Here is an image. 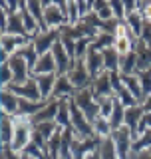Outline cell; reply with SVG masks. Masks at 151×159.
<instances>
[{
	"instance_id": "4fadbf2b",
	"label": "cell",
	"mask_w": 151,
	"mask_h": 159,
	"mask_svg": "<svg viewBox=\"0 0 151 159\" xmlns=\"http://www.w3.org/2000/svg\"><path fill=\"white\" fill-rule=\"evenodd\" d=\"M92 93L94 98H112L113 93V86H112V78H109V72H103L102 76H98L92 82Z\"/></svg>"
},
{
	"instance_id": "1f68e13d",
	"label": "cell",
	"mask_w": 151,
	"mask_h": 159,
	"mask_svg": "<svg viewBox=\"0 0 151 159\" xmlns=\"http://www.w3.org/2000/svg\"><path fill=\"white\" fill-rule=\"evenodd\" d=\"M62 133H64V129L60 127L58 131L52 135V139L48 141V151H50V157H52V159H60V147H62Z\"/></svg>"
},
{
	"instance_id": "603a6c76",
	"label": "cell",
	"mask_w": 151,
	"mask_h": 159,
	"mask_svg": "<svg viewBox=\"0 0 151 159\" xmlns=\"http://www.w3.org/2000/svg\"><path fill=\"white\" fill-rule=\"evenodd\" d=\"M137 72V52L131 50L129 54L121 56V62H119V74H125V76H133Z\"/></svg>"
},
{
	"instance_id": "ba28073f",
	"label": "cell",
	"mask_w": 151,
	"mask_h": 159,
	"mask_svg": "<svg viewBox=\"0 0 151 159\" xmlns=\"http://www.w3.org/2000/svg\"><path fill=\"white\" fill-rule=\"evenodd\" d=\"M44 16H46V24L48 28H62L68 24V18L62 14V10H60L58 2H50V0H44Z\"/></svg>"
},
{
	"instance_id": "9c48e42d",
	"label": "cell",
	"mask_w": 151,
	"mask_h": 159,
	"mask_svg": "<svg viewBox=\"0 0 151 159\" xmlns=\"http://www.w3.org/2000/svg\"><path fill=\"white\" fill-rule=\"evenodd\" d=\"M58 40H60V28H52V30H48V32L38 34L36 40H34V48H36V52L40 56H44V54L52 52L54 44H56Z\"/></svg>"
},
{
	"instance_id": "ee69618b",
	"label": "cell",
	"mask_w": 151,
	"mask_h": 159,
	"mask_svg": "<svg viewBox=\"0 0 151 159\" xmlns=\"http://www.w3.org/2000/svg\"><path fill=\"white\" fill-rule=\"evenodd\" d=\"M143 109H145V113H151V96L145 99V103H143Z\"/></svg>"
},
{
	"instance_id": "83f0119b",
	"label": "cell",
	"mask_w": 151,
	"mask_h": 159,
	"mask_svg": "<svg viewBox=\"0 0 151 159\" xmlns=\"http://www.w3.org/2000/svg\"><path fill=\"white\" fill-rule=\"evenodd\" d=\"M113 46H115V36L113 34H108V32H99L92 42V48L99 50V52H103L108 48H113Z\"/></svg>"
},
{
	"instance_id": "bcb514c9",
	"label": "cell",
	"mask_w": 151,
	"mask_h": 159,
	"mask_svg": "<svg viewBox=\"0 0 151 159\" xmlns=\"http://www.w3.org/2000/svg\"><path fill=\"white\" fill-rule=\"evenodd\" d=\"M22 159H30V157H28V155H22Z\"/></svg>"
},
{
	"instance_id": "e575fe53",
	"label": "cell",
	"mask_w": 151,
	"mask_h": 159,
	"mask_svg": "<svg viewBox=\"0 0 151 159\" xmlns=\"http://www.w3.org/2000/svg\"><path fill=\"white\" fill-rule=\"evenodd\" d=\"M95 102H98V106H99V116L109 119V116H112V111H113L115 96H112V98H95Z\"/></svg>"
},
{
	"instance_id": "52a82bcc",
	"label": "cell",
	"mask_w": 151,
	"mask_h": 159,
	"mask_svg": "<svg viewBox=\"0 0 151 159\" xmlns=\"http://www.w3.org/2000/svg\"><path fill=\"white\" fill-rule=\"evenodd\" d=\"M143 116H145V109L143 106H133V107H125V119H123V125L131 131V137L133 141H137L141 137V121H143Z\"/></svg>"
},
{
	"instance_id": "7c38bea8",
	"label": "cell",
	"mask_w": 151,
	"mask_h": 159,
	"mask_svg": "<svg viewBox=\"0 0 151 159\" xmlns=\"http://www.w3.org/2000/svg\"><path fill=\"white\" fill-rule=\"evenodd\" d=\"M85 66H88V72L89 76H92L94 80L98 76H102V74L105 72V64H103V54L99 52V50H94L92 46H89L88 54H85Z\"/></svg>"
},
{
	"instance_id": "cb8c5ba5",
	"label": "cell",
	"mask_w": 151,
	"mask_h": 159,
	"mask_svg": "<svg viewBox=\"0 0 151 159\" xmlns=\"http://www.w3.org/2000/svg\"><path fill=\"white\" fill-rule=\"evenodd\" d=\"M74 137H76L74 127L64 129V133H62V147H60V159H74V155H72V141H74Z\"/></svg>"
},
{
	"instance_id": "30bf717a",
	"label": "cell",
	"mask_w": 151,
	"mask_h": 159,
	"mask_svg": "<svg viewBox=\"0 0 151 159\" xmlns=\"http://www.w3.org/2000/svg\"><path fill=\"white\" fill-rule=\"evenodd\" d=\"M52 56L54 60H56V74L58 76H66V74L70 72V68H72V64H74V60L70 58V54L66 52V48H64V44L58 42L54 44V48H52Z\"/></svg>"
},
{
	"instance_id": "7bdbcfd3",
	"label": "cell",
	"mask_w": 151,
	"mask_h": 159,
	"mask_svg": "<svg viewBox=\"0 0 151 159\" xmlns=\"http://www.w3.org/2000/svg\"><path fill=\"white\" fill-rule=\"evenodd\" d=\"M58 6H60V10H62V14L68 18V2H58Z\"/></svg>"
},
{
	"instance_id": "277c9868",
	"label": "cell",
	"mask_w": 151,
	"mask_h": 159,
	"mask_svg": "<svg viewBox=\"0 0 151 159\" xmlns=\"http://www.w3.org/2000/svg\"><path fill=\"white\" fill-rule=\"evenodd\" d=\"M68 78H70V82L74 84V88L78 89V92L92 88V82H94V78L89 76V72H88V66H85V60H74L72 68H70V72H68Z\"/></svg>"
},
{
	"instance_id": "d6986e66",
	"label": "cell",
	"mask_w": 151,
	"mask_h": 159,
	"mask_svg": "<svg viewBox=\"0 0 151 159\" xmlns=\"http://www.w3.org/2000/svg\"><path fill=\"white\" fill-rule=\"evenodd\" d=\"M34 78H36V82H38L42 99H52L54 86H56V82H58V74H44V76H34Z\"/></svg>"
},
{
	"instance_id": "ac0fdd59",
	"label": "cell",
	"mask_w": 151,
	"mask_h": 159,
	"mask_svg": "<svg viewBox=\"0 0 151 159\" xmlns=\"http://www.w3.org/2000/svg\"><path fill=\"white\" fill-rule=\"evenodd\" d=\"M18 107H20V98L16 93H12L8 88H2V113L16 117Z\"/></svg>"
},
{
	"instance_id": "f1b7e54d",
	"label": "cell",
	"mask_w": 151,
	"mask_h": 159,
	"mask_svg": "<svg viewBox=\"0 0 151 159\" xmlns=\"http://www.w3.org/2000/svg\"><path fill=\"white\" fill-rule=\"evenodd\" d=\"M125 22H127V26L131 28V32L135 34V38H141V30H143V14L139 12H131L125 16Z\"/></svg>"
},
{
	"instance_id": "4316f807",
	"label": "cell",
	"mask_w": 151,
	"mask_h": 159,
	"mask_svg": "<svg viewBox=\"0 0 151 159\" xmlns=\"http://www.w3.org/2000/svg\"><path fill=\"white\" fill-rule=\"evenodd\" d=\"M14 54H20V56L26 60V64H28L30 72H34V68H36V64H38V60H40V54L36 52V48H34V42H30L28 46L20 48L18 52H14Z\"/></svg>"
},
{
	"instance_id": "f546056e",
	"label": "cell",
	"mask_w": 151,
	"mask_h": 159,
	"mask_svg": "<svg viewBox=\"0 0 151 159\" xmlns=\"http://www.w3.org/2000/svg\"><path fill=\"white\" fill-rule=\"evenodd\" d=\"M94 129H95V135H99L102 139L112 137V133H113L112 125H109V119H105V117H102V116H99V117L94 121Z\"/></svg>"
},
{
	"instance_id": "8d00e7d4",
	"label": "cell",
	"mask_w": 151,
	"mask_h": 159,
	"mask_svg": "<svg viewBox=\"0 0 151 159\" xmlns=\"http://www.w3.org/2000/svg\"><path fill=\"white\" fill-rule=\"evenodd\" d=\"M92 42H94V38H82V40L76 42V60H84L85 58V54H88Z\"/></svg>"
},
{
	"instance_id": "d4e9b609",
	"label": "cell",
	"mask_w": 151,
	"mask_h": 159,
	"mask_svg": "<svg viewBox=\"0 0 151 159\" xmlns=\"http://www.w3.org/2000/svg\"><path fill=\"white\" fill-rule=\"evenodd\" d=\"M103 64H105V72H119V62H121V54L115 48L103 50Z\"/></svg>"
},
{
	"instance_id": "44dd1931",
	"label": "cell",
	"mask_w": 151,
	"mask_h": 159,
	"mask_svg": "<svg viewBox=\"0 0 151 159\" xmlns=\"http://www.w3.org/2000/svg\"><path fill=\"white\" fill-rule=\"evenodd\" d=\"M56 60H54L52 56V52H48V54H44V56H40L38 60V64H36V68H34V76H44V74H56Z\"/></svg>"
},
{
	"instance_id": "ffe728a7",
	"label": "cell",
	"mask_w": 151,
	"mask_h": 159,
	"mask_svg": "<svg viewBox=\"0 0 151 159\" xmlns=\"http://www.w3.org/2000/svg\"><path fill=\"white\" fill-rule=\"evenodd\" d=\"M119 76H121L123 86L133 93V98H135V99H137V103H139V106H143V103H145V96H143L141 84H139V78L135 76V74H133V76H125V74H119Z\"/></svg>"
},
{
	"instance_id": "484cf974",
	"label": "cell",
	"mask_w": 151,
	"mask_h": 159,
	"mask_svg": "<svg viewBox=\"0 0 151 159\" xmlns=\"http://www.w3.org/2000/svg\"><path fill=\"white\" fill-rule=\"evenodd\" d=\"M14 139V117L2 113V133H0V141L2 145H12Z\"/></svg>"
},
{
	"instance_id": "7dc6e473",
	"label": "cell",
	"mask_w": 151,
	"mask_h": 159,
	"mask_svg": "<svg viewBox=\"0 0 151 159\" xmlns=\"http://www.w3.org/2000/svg\"><path fill=\"white\" fill-rule=\"evenodd\" d=\"M2 159H4V157H2Z\"/></svg>"
},
{
	"instance_id": "5bb4252c",
	"label": "cell",
	"mask_w": 151,
	"mask_h": 159,
	"mask_svg": "<svg viewBox=\"0 0 151 159\" xmlns=\"http://www.w3.org/2000/svg\"><path fill=\"white\" fill-rule=\"evenodd\" d=\"M30 42H34L32 38H24V36H14V34H2L0 44H2V52H6L12 56L14 52H18L20 48L28 46Z\"/></svg>"
},
{
	"instance_id": "f35d334b",
	"label": "cell",
	"mask_w": 151,
	"mask_h": 159,
	"mask_svg": "<svg viewBox=\"0 0 151 159\" xmlns=\"http://www.w3.org/2000/svg\"><path fill=\"white\" fill-rule=\"evenodd\" d=\"M14 82V74H12V68L10 64H2V88H8L10 84Z\"/></svg>"
},
{
	"instance_id": "836d02e7",
	"label": "cell",
	"mask_w": 151,
	"mask_h": 159,
	"mask_svg": "<svg viewBox=\"0 0 151 159\" xmlns=\"http://www.w3.org/2000/svg\"><path fill=\"white\" fill-rule=\"evenodd\" d=\"M99 155H102V159H119L112 137H108V139L102 141V145H99Z\"/></svg>"
},
{
	"instance_id": "b9f144b4",
	"label": "cell",
	"mask_w": 151,
	"mask_h": 159,
	"mask_svg": "<svg viewBox=\"0 0 151 159\" xmlns=\"http://www.w3.org/2000/svg\"><path fill=\"white\" fill-rule=\"evenodd\" d=\"M141 14H143V18H145V20H149V22H151V2L143 4V10H141Z\"/></svg>"
},
{
	"instance_id": "6da1fadb",
	"label": "cell",
	"mask_w": 151,
	"mask_h": 159,
	"mask_svg": "<svg viewBox=\"0 0 151 159\" xmlns=\"http://www.w3.org/2000/svg\"><path fill=\"white\" fill-rule=\"evenodd\" d=\"M32 121H30V117L26 116H16L14 117V139H12V151L16 153H22L26 145L30 143V139H32Z\"/></svg>"
},
{
	"instance_id": "60d3db41",
	"label": "cell",
	"mask_w": 151,
	"mask_h": 159,
	"mask_svg": "<svg viewBox=\"0 0 151 159\" xmlns=\"http://www.w3.org/2000/svg\"><path fill=\"white\" fill-rule=\"evenodd\" d=\"M147 129H151V113H145L143 116V121H141V127H139V131H141V135Z\"/></svg>"
},
{
	"instance_id": "d590c367",
	"label": "cell",
	"mask_w": 151,
	"mask_h": 159,
	"mask_svg": "<svg viewBox=\"0 0 151 159\" xmlns=\"http://www.w3.org/2000/svg\"><path fill=\"white\" fill-rule=\"evenodd\" d=\"M135 76L139 78V84H141V89H143V96H145V99H147L151 96V70L137 72Z\"/></svg>"
},
{
	"instance_id": "f6af8a7d",
	"label": "cell",
	"mask_w": 151,
	"mask_h": 159,
	"mask_svg": "<svg viewBox=\"0 0 151 159\" xmlns=\"http://www.w3.org/2000/svg\"><path fill=\"white\" fill-rule=\"evenodd\" d=\"M135 159H151V153L149 151H141V153L135 155Z\"/></svg>"
},
{
	"instance_id": "ab89813d",
	"label": "cell",
	"mask_w": 151,
	"mask_h": 159,
	"mask_svg": "<svg viewBox=\"0 0 151 159\" xmlns=\"http://www.w3.org/2000/svg\"><path fill=\"white\" fill-rule=\"evenodd\" d=\"M76 4H78L80 18H85L89 12H92V2H82V0H76Z\"/></svg>"
},
{
	"instance_id": "74e56055",
	"label": "cell",
	"mask_w": 151,
	"mask_h": 159,
	"mask_svg": "<svg viewBox=\"0 0 151 159\" xmlns=\"http://www.w3.org/2000/svg\"><path fill=\"white\" fill-rule=\"evenodd\" d=\"M109 6H112V10H113V16H115V20L123 22V20H125V6H123V2L112 0V2H109Z\"/></svg>"
},
{
	"instance_id": "2e32d148",
	"label": "cell",
	"mask_w": 151,
	"mask_h": 159,
	"mask_svg": "<svg viewBox=\"0 0 151 159\" xmlns=\"http://www.w3.org/2000/svg\"><path fill=\"white\" fill-rule=\"evenodd\" d=\"M58 107H60V99H52L42 111H38L36 116L30 117L32 125H38V123H46V121H56V116H58Z\"/></svg>"
},
{
	"instance_id": "5b68a950",
	"label": "cell",
	"mask_w": 151,
	"mask_h": 159,
	"mask_svg": "<svg viewBox=\"0 0 151 159\" xmlns=\"http://www.w3.org/2000/svg\"><path fill=\"white\" fill-rule=\"evenodd\" d=\"M8 89L12 93H16L18 98H24V99H30V102H42V93H40V88H38V82L36 78H30L26 80L24 84H10Z\"/></svg>"
},
{
	"instance_id": "3957f363",
	"label": "cell",
	"mask_w": 151,
	"mask_h": 159,
	"mask_svg": "<svg viewBox=\"0 0 151 159\" xmlns=\"http://www.w3.org/2000/svg\"><path fill=\"white\" fill-rule=\"evenodd\" d=\"M72 99L76 102V106L84 111V116L89 119V123L94 125V121L99 117V106H98V102H95L92 89H89V88L88 89H82V92H78Z\"/></svg>"
},
{
	"instance_id": "8992f818",
	"label": "cell",
	"mask_w": 151,
	"mask_h": 159,
	"mask_svg": "<svg viewBox=\"0 0 151 159\" xmlns=\"http://www.w3.org/2000/svg\"><path fill=\"white\" fill-rule=\"evenodd\" d=\"M112 139H113V145H115V151H117V157L119 159H131L129 157V151H131V145H133V137H131V131L127 127H119L112 133Z\"/></svg>"
},
{
	"instance_id": "8fae6325",
	"label": "cell",
	"mask_w": 151,
	"mask_h": 159,
	"mask_svg": "<svg viewBox=\"0 0 151 159\" xmlns=\"http://www.w3.org/2000/svg\"><path fill=\"white\" fill-rule=\"evenodd\" d=\"M8 64H10V68H12V74H14V82L12 84H24L26 80L32 78V72H30L26 60L20 56V54H12Z\"/></svg>"
},
{
	"instance_id": "9a60e30c",
	"label": "cell",
	"mask_w": 151,
	"mask_h": 159,
	"mask_svg": "<svg viewBox=\"0 0 151 159\" xmlns=\"http://www.w3.org/2000/svg\"><path fill=\"white\" fill-rule=\"evenodd\" d=\"M78 93V89L74 88V84L70 82L68 74L66 76H58V82L54 86V92H52V99H64V98H74Z\"/></svg>"
},
{
	"instance_id": "d6a6232c",
	"label": "cell",
	"mask_w": 151,
	"mask_h": 159,
	"mask_svg": "<svg viewBox=\"0 0 151 159\" xmlns=\"http://www.w3.org/2000/svg\"><path fill=\"white\" fill-rule=\"evenodd\" d=\"M34 129H36V131H38L44 139H46V141H50V139H52V135L58 131L60 127H58L56 121H46V123H38V125H34Z\"/></svg>"
},
{
	"instance_id": "e0dca14e",
	"label": "cell",
	"mask_w": 151,
	"mask_h": 159,
	"mask_svg": "<svg viewBox=\"0 0 151 159\" xmlns=\"http://www.w3.org/2000/svg\"><path fill=\"white\" fill-rule=\"evenodd\" d=\"M135 52H137V72H143V70H151V48L143 42L141 38L135 44ZM135 72V74H137Z\"/></svg>"
},
{
	"instance_id": "7402d4cb",
	"label": "cell",
	"mask_w": 151,
	"mask_h": 159,
	"mask_svg": "<svg viewBox=\"0 0 151 159\" xmlns=\"http://www.w3.org/2000/svg\"><path fill=\"white\" fill-rule=\"evenodd\" d=\"M26 6H28V10H30V14L36 18L40 30H42V32H48L50 28H48V24H46V16H44V4L38 2V0H28Z\"/></svg>"
},
{
	"instance_id": "7a4b0ae2",
	"label": "cell",
	"mask_w": 151,
	"mask_h": 159,
	"mask_svg": "<svg viewBox=\"0 0 151 159\" xmlns=\"http://www.w3.org/2000/svg\"><path fill=\"white\" fill-rule=\"evenodd\" d=\"M70 116H72V127L76 131V137L80 139H89L95 135V129L89 123V119L84 116V111L76 106V102L70 98Z\"/></svg>"
},
{
	"instance_id": "4dcf8cb0",
	"label": "cell",
	"mask_w": 151,
	"mask_h": 159,
	"mask_svg": "<svg viewBox=\"0 0 151 159\" xmlns=\"http://www.w3.org/2000/svg\"><path fill=\"white\" fill-rule=\"evenodd\" d=\"M131 151L135 153V155H137V153H141V151H149L151 153V129H147V131H145L143 135L137 139V141H133Z\"/></svg>"
}]
</instances>
